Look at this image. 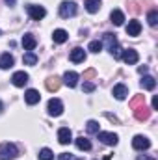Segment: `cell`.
Instances as JSON below:
<instances>
[{"label": "cell", "instance_id": "obj_12", "mask_svg": "<svg viewBox=\"0 0 158 160\" xmlns=\"http://www.w3.org/2000/svg\"><path fill=\"white\" fill-rule=\"evenodd\" d=\"M69 58H71L73 63H82V62L86 60V50H84L82 47H77V48L71 50V56H69Z\"/></svg>", "mask_w": 158, "mask_h": 160}, {"label": "cell", "instance_id": "obj_28", "mask_svg": "<svg viewBox=\"0 0 158 160\" xmlns=\"http://www.w3.org/2000/svg\"><path fill=\"white\" fill-rule=\"evenodd\" d=\"M86 128H87V132H89V134H97V132H99V123H97V121H87V125H86Z\"/></svg>", "mask_w": 158, "mask_h": 160}, {"label": "cell", "instance_id": "obj_37", "mask_svg": "<svg viewBox=\"0 0 158 160\" xmlns=\"http://www.w3.org/2000/svg\"><path fill=\"white\" fill-rule=\"evenodd\" d=\"M138 71H140V73H141V75H143V73H147V65H143V67H140V69H138Z\"/></svg>", "mask_w": 158, "mask_h": 160}, {"label": "cell", "instance_id": "obj_41", "mask_svg": "<svg viewBox=\"0 0 158 160\" xmlns=\"http://www.w3.org/2000/svg\"><path fill=\"white\" fill-rule=\"evenodd\" d=\"M104 160H112V158H110V157H106V158H104Z\"/></svg>", "mask_w": 158, "mask_h": 160}, {"label": "cell", "instance_id": "obj_7", "mask_svg": "<svg viewBox=\"0 0 158 160\" xmlns=\"http://www.w3.org/2000/svg\"><path fill=\"white\" fill-rule=\"evenodd\" d=\"M26 11H28V15H30L34 21H41V19L47 15V11H45V8H43V6H28V8H26Z\"/></svg>", "mask_w": 158, "mask_h": 160}, {"label": "cell", "instance_id": "obj_13", "mask_svg": "<svg viewBox=\"0 0 158 160\" xmlns=\"http://www.w3.org/2000/svg\"><path fill=\"white\" fill-rule=\"evenodd\" d=\"M114 97L117 99V101H123V99H126V95H128V89H126V86L125 84H117V86H114Z\"/></svg>", "mask_w": 158, "mask_h": 160}, {"label": "cell", "instance_id": "obj_36", "mask_svg": "<svg viewBox=\"0 0 158 160\" xmlns=\"http://www.w3.org/2000/svg\"><path fill=\"white\" fill-rule=\"evenodd\" d=\"M106 118H108L110 121H116V123H119V119L116 118V116H112V114H106Z\"/></svg>", "mask_w": 158, "mask_h": 160}, {"label": "cell", "instance_id": "obj_16", "mask_svg": "<svg viewBox=\"0 0 158 160\" xmlns=\"http://www.w3.org/2000/svg\"><path fill=\"white\" fill-rule=\"evenodd\" d=\"M36 45H37V41H36V38L32 34H24L22 36V47H24V50H34Z\"/></svg>", "mask_w": 158, "mask_h": 160}, {"label": "cell", "instance_id": "obj_19", "mask_svg": "<svg viewBox=\"0 0 158 160\" xmlns=\"http://www.w3.org/2000/svg\"><path fill=\"white\" fill-rule=\"evenodd\" d=\"M52 39H54V43H58V45H62V43H65V41L69 39V34H67L65 30H62V28H58V30H54V34H52Z\"/></svg>", "mask_w": 158, "mask_h": 160}, {"label": "cell", "instance_id": "obj_11", "mask_svg": "<svg viewBox=\"0 0 158 160\" xmlns=\"http://www.w3.org/2000/svg\"><path fill=\"white\" fill-rule=\"evenodd\" d=\"M58 140H60V143H62V145H67V143H71V142H73L71 130H69L67 127H62V128L58 130Z\"/></svg>", "mask_w": 158, "mask_h": 160}, {"label": "cell", "instance_id": "obj_29", "mask_svg": "<svg viewBox=\"0 0 158 160\" xmlns=\"http://www.w3.org/2000/svg\"><path fill=\"white\" fill-rule=\"evenodd\" d=\"M52 158H54V155H52L50 149L45 147V149H41L39 151V160H52Z\"/></svg>", "mask_w": 158, "mask_h": 160}, {"label": "cell", "instance_id": "obj_10", "mask_svg": "<svg viewBox=\"0 0 158 160\" xmlns=\"http://www.w3.org/2000/svg\"><path fill=\"white\" fill-rule=\"evenodd\" d=\"M28 73H24V71H17L13 77H11V82H13V86H17V88H22L26 82H28Z\"/></svg>", "mask_w": 158, "mask_h": 160}, {"label": "cell", "instance_id": "obj_2", "mask_svg": "<svg viewBox=\"0 0 158 160\" xmlns=\"http://www.w3.org/2000/svg\"><path fill=\"white\" fill-rule=\"evenodd\" d=\"M75 15H77V4L75 2L65 0V2L60 4V17L69 19V17H75Z\"/></svg>", "mask_w": 158, "mask_h": 160}, {"label": "cell", "instance_id": "obj_5", "mask_svg": "<svg viewBox=\"0 0 158 160\" xmlns=\"http://www.w3.org/2000/svg\"><path fill=\"white\" fill-rule=\"evenodd\" d=\"M97 136L104 145H117L119 142L117 134H114V132H97Z\"/></svg>", "mask_w": 158, "mask_h": 160}, {"label": "cell", "instance_id": "obj_1", "mask_svg": "<svg viewBox=\"0 0 158 160\" xmlns=\"http://www.w3.org/2000/svg\"><path fill=\"white\" fill-rule=\"evenodd\" d=\"M19 157V151L13 143H4L0 147V160H13Z\"/></svg>", "mask_w": 158, "mask_h": 160}, {"label": "cell", "instance_id": "obj_22", "mask_svg": "<svg viewBox=\"0 0 158 160\" xmlns=\"http://www.w3.org/2000/svg\"><path fill=\"white\" fill-rule=\"evenodd\" d=\"M86 9L89 11V13H97L99 9H101V0H86Z\"/></svg>", "mask_w": 158, "mask_h": 160}, {"label": "cell", "instance_id": "obj_31", "mask_svg": "<svg viewBox=\"0 0 158 160\" xmlns=\"http://www.w3.org/2000/svg\"><path fill=\"white\" fill-rule=\"evenodd\" d=\"M108 50H110V54H112L114 58H121V47H119V43L117 45H114L112 48H108Z\"/></svg>", "mask_w": 158, "mask_h": 160}, {"label": "cell", "instance_id": "obj_8", "mask_svg": "<svg viewBox=\"0 0 158 160\" xmlns=\"http://www.w3.org/2000/svg\"><path fill=\"white\" fill-rule=\"evenodd\" d=\"M134 116H136L138 121H147L151 118V108H147L145 104H141V106L134 108Z\"/></svg>", "mask_w": 158, "mask_h": 160}, {"label": "cell", "instance_id": "obj_9", "mask_svg": "<svg viewBox=\"0 0 158 160\" xmlns=\"http://www.w3.org/2000/svg\"><path fill=\"white\" fill-rule=\"evenodd\" d=\"M24 101H26V104H30V106H34V104H37L41 101V95L37 89H28L26 93H24Z\"/></svg>", "mask_w": 158, "mask_h": 160}, {"label": "cell", "instance_id": "obj_3", "mask_svg": "<svg viewBox=\"0 0 158 160\" xmlns=\"http://www.w3.org/2000/svg\"><path fill=\"white\" fill-rule=\"evenodd\" d=\"M47 110H48L50 116L58 118V116H62V112H63V104H62L60 99H50L48 104H47Z\"/></svg>", "mask_w": 158, "mask_h": 160}, {"label": "cell", "instance_id": "obj_20", "mask_svg": "<svg viewBox=\"0 0 158 160\" xmlns=\"http://www.w3.org/2000/svg\"><path fill=\"white\" fill-rule=\"evenodd\" d=\"M141 88H143V89H147V91H153V89L156 88V80H155V77L145 75V77L141 78Z\"/></svg>", "mask_w": 158, "mask_h": 160}, {"label": "cell", "instance_id": "obj_30", "mask_svg": "<svg viewBox=\"0 0 158 160\" xmlns=\"http://www.w3.org/2000/svg\"><path fill=\"white\" fill-rule=\"evenodd\" d=\"M87 48H89L91 52H95V54H97V52H101V50H102V43H101V41H91Z\"/></svg>", "mask_w": 158, "mask_h": 160}, {"label": "cell", "instance_id": "obj_40", "mask_svg": "<svg viewBox=\"0 0 158 160\" xmlns=\"http://www.w3.org/2000/svg\"><path fill=\"white\" fill-rule=\"evenodd\" d=\"M140 160H155V158H145V157H143V158H140Z\"/></svg>", "mask_w": 158, "mask_h": 160}, {"label": "cell", "instance_id": "obj_26", "mask_svg": "<svg viewBox=\"0 0 158 160\" xmlns=\"http://www.w3.org/2000/svg\"><path fill=\"white\" fill-rule=\"evenodd\" d=\"M102 39L108 43V48H112L114 45H117V39H116V34H110V32H106L104 36H102Z\"/></svg>", "mask_w": 158, "mask_h": 160}, {"label": "cell", "instance_id": "obj_4", "mask_svg": "<svg viewBox=\"0 0 158 160\" xmlns=\"http://www.w3.org/2000/svg\"><path fill=\"white\" fill-rule=\"evenodd\" d=\"M132 147H134L136 151H145V149L151 147V142H149V138L138 134V136H134V140H132Z\"/></svg>", "mask_w": 158, "mask_h": 160}, {"label": "cell", "instance_id": "obj_23", "mask_svg": "<svg viewBox=\"0 0 158 160\" xmlns=\"http://www.w3.org/2000/svg\"><path fill=\"white\" fill-rule=\"evenodd\" d=\"M77 147H78L80 151H89V149H91V142H89L87 138L80 136V138H77Z\"/></svg>", "mask_w": 158, "mask_h": 160}, {"label": "cell", "instance_id": "obj_6", "mask_svg": "<svg viewBox=\"0 0 158 160\" xmlns=\"http://www.w3.org/2000/svg\"><path fill=\"white\" fill-rule=\"evenodd\" d=\"M121 58H123V62L128 63V65H134V63H138V60H140V56H138V52H136L134 48L123 50V52H121Z\"/></svg>", "mask_w": 158, "mask_h": 160}, {"label": "cell", "instance_id": "obj_17", "mask_svg": "<svg viewBox=\"0 0 158 160\" xmlns=\"http://www.w3.org/2000/svg\"><path fill=\"white\" fill-rule=\"evenodd\" d=\"M45 86H47L48 91H58L60 86H62V80L58 78V77H48V78L45 80Z\"/></svg>", "mask_w": 158, "mask_h": 160}, {"label": "cell", "instance_id": "obj_32", "mask_svg": "<svg viewBox=\"0 0 158 160\" xmlns=\"http://www.w3.org/2000/svg\"><path fill=\"white\" fill-rule=\"evenodd\" d=\"M82 89H84L86 93H91V91H95V84H91V82H84Z\"/></svg>", "mask_w": 158, "mask_h": 160}, {"label": "cell", "instance_id": "obj_39", "mask_svg": "<svg viewBox=\"0 0 158 160\" xmlns=\"http://www.w3.org/2000/svg\"><path fill=\"white\" fill-rule=\"evenodd\" d=\"M2 110H4V104H2V102H0V112H2Z\"/></svg>", "mask_w": 158, "mask_h": 160}, {"label": "cell", "instance_id": "obj_38", "mask_svg": "<svg viewBox=\"0 0 158 160\" xmlns=\"http://www.w3.org/2000/svg\"><path fill=\"white\" fill-rule=\"evenodd\" d=\"M6 4L7 6H15V0H6Z\"/></svg>", "mask_w": 158, "mask_h": 160}, {"label": "cell", "instance_id": "obj_25", "mask_svg": "<svg viewBox=\"0 0 158 160\" xmlns=\"http://www.w3.org/2000/svg\"><path fill=\"white\" fill-rule=\"evenodd\" d=\"M128 104H130V108H132V110H134V108H138V106H141V104H145V95H136Z\"/></svg>", "mask_w": 158, "mask_h": 160}, {"label": "cell", "instance_id": "obj_24", "mask_svg": "<svg viewBox=\"0 0 158 160\" xmlns=\"http://www.w3.org/2000/svg\"><path fill=\"white\" fill-rule=\"evenodd\" d=\"M22 62H24V65H36V63H37V56H36L32 50H28V52L22 56Z\"/></svg>", "mask_w": 158, "mask_h": 160}, {"label": "cell", "instance_id": "obj_34", "mask_svg": "<svg viewBox=\"0 0 158 160\" xmlns=\"http://www.w3.org/2000/svg\"><path fill=\"white\" fill-rule=\"evenodd\" d=\"M60 160H77V158H75L71 153H62V155H60Z\"/></svg>", "mask_w": 158, "mask_h": 160}, {"label": "cell", "instance_id": "obj_35", "mask_svg": "<svg viewBox=\"0 0 158 160\" xmlns=\"http://www.w3.org/2000/svg\"><path fill=\"white\" fill-rule=\"evenodd\" d=\"M153 110H158V95L153 97Z\"/></svg>", "mask_w": 158, "mask_h": 160}, {"label": "cell", "instance_id": "obj_15", "mask_svg": "<svg viewBox=\"0 0 158 160\" xmlns=\"http://www.w3.org/2000/svg\"><path fill=\"white\" fill-rule=\"evenodd\" d=\"M13 63H15V60L9 52H4L0 56V69H9V67H13Z\"/></svg>", "mask_w": 158, "mask_h": 160}, {"label": "cell", "instance_id": "obj_14", "mask_svg": "<svg viewBox=\"0 0 158 160\" xmlns=\"http://www.w3.org/2000/svg\"><path fill=\"white\" fill-rule=\"evenodd\" d=\"M140 32H141V24H140V21H130L128 26H126V34L132 36V38H136V36H140Z\"/></svg>", "mask_w": 158, "mask_h": 160}, {"label": "cell", "instance_id": "obj_27", "mask_svg": "<svg viewBox=\"0 0 158 160\" xmlns=\"http://www.w3.org/2000/svg\"><path fill=\"white\" fill-rule=\"evenodd\" d=\"M147 22H149L151 26H156V22H158V11L156 9H151V11H149V15H147Z\"/></svg>", "mask_w": 158, "mask_h": 160}, {"label": "cell", "instance_id": "obj_21", "mask_svg": "<svg viewBox=\"0 0 158 160\" xmlns=\"http://www.w3.org/2000/svg\"><path fill=\"white\" fill-rule=\"evenodd\" d=\"M110 19H112V22H114L116 26H121V24L125 22V15H123L121 9H114L112 15H110Z\"/></svg>", "mask_w": 158, "mask_h": 160}, {"label": "cell", "instance_id": "obj_18", "mask_svg": "<svg viewBox=\"0 0 158 160\" xmlns=\"http://www.w3.org/2000/svg\"><path fill=\"white\" fill-rule=\"evenodd\" d=\"M63 82H65L69 88H75V86L78 84V73H75V71H67V73L63 75Z\"/></svg>", "mask_w": 158, "mask_h": 160}, {"label": "cell", "instance_id": "obj_33", "mask_svg": "<svg viewBox=\"0 0 158 160\" xmlns=\"http://www.w3.org/2000/svg\"><path fill=\"white\" fill-rule=\"evenodd\" d=\"M97 73H95V69H87L86 73H84V80H87V78H93Z\"/></svg>", "mask_w": 158, "mask_h": 160}]
</instances>
